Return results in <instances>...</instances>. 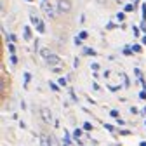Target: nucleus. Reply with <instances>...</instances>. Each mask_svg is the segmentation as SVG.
<instances>
[{
	"label": "nucleus",
	"instance_id": "obj_14",
	"mask_svg": "<svg viewBox=\"0 0 146 146\" xmlns=\"http://www.w3.org/2000/svg\"><path fill=\"white\" fill-rule=\"evenodd\" d=\"M134 11V5H132V4H127V5H125V12H132Z\"/></svg>",
	"mask_w": 146,
	"mask_h": 146
},
{
	"label": "nucleus",
	"instance_id": "obj_8",
	"mask_svg": "<svg viewBox=\"0 0 146 146\" xmlns=\"http://www.w3.org/2000/svg\"><path fill=\"white\" fill-rule=\"evenodd\" d=\"M49 144L51 146H59V143H58V139H56L54 136H51V137H49Z\"/></svg>",
	"mask_w": 146,
	"mask_h": 146
},
{
	"label": "nucleus",
	"instance_id": "obj_10",
	"mask_svg": "<svg viewBox=\"0 0 146 146\" xmlns=\"http://www.w3.org/2000/svg\"><path fill=\"white\" fill-rule=\"evenodd\" d=\"M30 19H31V23H33V24H38V23H40V19L37 18V16H33V14L30 16Z\"/></svg>",
	"mask_w": 146,
	"mask_h": 146
},
{
	"label": "nucleus",
	"instance_id": "obj_28",
	"mask_svg": "<svg viewBox=\"0 0 146 146\" xmlns=\"http://www.w3.org/2000/svg\"><path fill=\"white\" fill-rule=\"evenodd\" d=\"M51 89H52V91H58V85H56V84H52V82H51Z\"/></svg>",
	"mask_w": 146,
	"mask_h": 146
},
{
	"label": "nucleus",
	"instance_id": "obj_9",
	"mask_svg": "<svg viewBox=\"0 0 146 146\" xmlns=\"http://www.w3.org/2000/svg\"><path fill=\"white\" fill-rule=\"evenodd\" d=\"M37 30H38L40 33H44V31H45V24H44V23H42V21H40V23L37 24Z\"/></svg>",
	"mask_w": 146,
	"mask_h": 146
},
{
	"label": "nucleus",
	"instance_id": "obj_6",
	"mask_svg": "<svg viewBox=\"0 0 146 146\" xmlns=\"http://www.w3.org/2000/svg\"><path fill=\"white\" fill-rule=\"evenodd\" d=\"M23 33H24V38H26V40H30V38H31V31H30V26H24Z\"/></svg>",
	"mask_w": 146,
	"mask_h": 146
},
{
	"label": "nucleus",
	"instance_id": "obj_3",
	"mask_svg": "<svg viewBox=\"0 0 146 146\" xmlns=\"http://www.w3.org/2000/svg\"><path fill=\"white\" fill-rule=\"evenodd\" d=\"M42 11L47 14V18H54V16H56V11H54V7L51 5L47 0H44V2H42Z\"/></svg>",
	"mask_w": 146,
	"mask_h": 146
},
{
	"label": "nucleus",
	"instance_id": "obj_25",
	"mask_svg": "<svg viewBox=\"0 0 146 146\" xmlns=\"http://www.w3.org/2000/svg\"><path fill=\"white\" fill-rule=\"evenodd\" d=\"M80 38H82V40H84V38H87V31H82V33H80Z\"/></svg>",
	"mask_w": 146,
	"mask_h": 146
},
{
	"label": "nucleus",
	"instance_id": "obj_24",
	"mask_svg": "<svg viewBox=\"0 0 146 146\" xmlns=\"http://www.w3.org/2000/svg\"><path fill=\"white\" fill-rule=\"evenodd\" d=\"M132 31H134V37H139V30L136 28V26H134V28H132Z\"/></svg>",
	"mask_w": 146,
	"mask_h": 146
},
{
	"label": "nucleus",
	"instance_id": "obj_5",
	"mask_svg": "<svg viewBox=\"0 0 146 146\" xmlns=\"http://www.w3.org/2000/svg\"><path fill=\"white\" fill-rule=\"evenodd\" d=\"M40 56L44 58V61H45V59L49 58V56H51V51H49L47 47H44V49H40Z\"/></svg>",
	"mask_w": 146,
	"mask_h": 146
},
{
	"label": "nucleus",
	"instance_id": "obj_15",
	"mask_svg": "<svg viewBox=\"0 0 146 146\" xmlns=\"http://www.w3.org/2000/svg\"><path fill=\"white\" fill-rule=\"evenodd\" d=\"M117 19H118V21H123V19H125V14H123V12H118V14H117Z\"/></svg>",
	"mask_w": 146,
	"mask_h": 146
},
{
	"label": "nucleus",
	"instance_id": "obj_30",
	"mask_svg": "<svg viewBox=\"0 0 146 146\" xmlns=\"http://www.w3.org/2000/svg\"><path fill=\"white\" fill-rule=\"evenodd\" d=\"M106 0H98V4H105Z\"/></svg>",
	"mask_w": 146,
	"mask_h": 146
},
{
	"label": "nucleus",
	"instance_id": "obj_11",
	"mask_svg": "<svg viewBox=\"0 0 146 146\" xmlns=\"http://www.w3.org/2000/svg\"><path fill=\"white\" fill-rule=\"evenodd\" d=\"M71 143V139H70V136H68V132L64 130V144H70Z\"/></svg>",
	"mask_w": 146,
	"mask_h": 146
},
{
	"label": "nucleus",
	"instance_id": "obj_4",
	"mask_svg": "<svg viewBox=\"0 0 146 146\" xmlns=\"http://www.w3.org/2000/svg\"><path fill=\"white\" fill-rule=\"evenodd\" d=\"M40 115H42V120H44L45 123H51V122H52V113H51V110L42 108V110H40Z\"/></svg>",
	"mask_w": 146,
	"mask_h": 146
},
{
	"label": "nucleus",
	"instance_id": "obj_7",
	"mask_svg": "<svg viewBox=\"0 0 146 146\" xmlns=\"http://www.w3.org/2000/svg\"><path fill=\"white\" fill-rule=\"evenodd\" d=\"M40 146H51V144H49V137H47V136H42V139H40Z\"/></svg>",
	"mask_w": 146,
	"mask_h": 146
},
{
	"label": "nucleus",
	"instance_id": "obj_22",
	"mask_svg": "<svg viewBox=\"0 0 146 146\" xmlns=\"http://www.w3.org/2000/svg\"><path fill=\"white\" fill-rule=\"evenodd\" d=\"M91 68H92V70H94V71H98V70H99V64H98V63H94V64H92V66H91Z\"/></svg>",
	"mask_w": 146,
	"mask_h": 146
},
{
	"label": "nucleus",
	"instance_id": "obj_31",
	"mask_svg": "<svg viewBox=\"0 0 146 146\" xmlns=\"http://www.w3.org/2000/svg\"><path fill=\"white\" fill-rule=\"evenodd\" d=\"M141 146H146V143H144V141H143V143H141Z\"/></svg>",
	"mask_w": 146,
	"mask_h": 146
},
{
	"label": "nucleus",
	"instance_id": "obj_32",
	"mask_svg": "<svg viewBox=\"0 0 146 146\" xmlns=\"http://www.w3.org/2000/svg\"><path fill=\"white\" fill-rule=\"evenodd\" d=\"M26 2H31V0H26Z\"/></svg>",
	"mask_w": 146,
	"mask_h": 146
},
{
	"label": "nucleus",
	"instance_id": "obj_27",
	"mask_svg": "<svg viewBox=\"0 0 146 146\" xmlns=\"http://www.w3.org/2000/svg\"><path fill=\"white\" fill-rule=\"evenodd\" d=\"M105 129H108V130L111 132V130H113V125H110V123H106V125H105Z\"/></svg>",
	"mask_w": 146,
	"mask_h": 146
},
{
	"label": "nucleus",
	"instance_id": "obj_21",
	"mask_svg": "<svg viewBox=\"0 0 146 146\" xmlns=\"http://www.w3.org/2000/svg\"><path fill=\"white\" fill-rule=\"evenodd\" d=\"M75 44H77V45H82V38H80V37H77V38H75Z\"/></svg>",
	"mask_w": 146,
	"mask_h": 146
},
{
	"label": "nucleus",
	"instance_id": "obj_19",
	"mask_svg": "<svg viewBox=\"0 0 146 146\" xmlns=\"http://www.w3.org/2000/svg\"><path fill=\"white\" fill-rule=\"evenodd\" d=\"M132 51H134V52H141V45H137V44L132 45Z\"/></svg>",
	"mask_w": 146,
	"mask_h": 146
},
{
	"label": "nucleus",
	"instance_id": "obj_12",
	"mask_svg": "<svg viewBox=\"0 0 146 146\" xmlns=\"http://www.w3.org/2000/svg\"><path fill=\"white\" fill-rule=\"evenodd\" d=\"M80 136H82V130H80V129H77L75 132H73V137H75V139H78Z\"/></svg>",
	"mask_w": 146,
	"mask_h": 146
},
{
	"label": "nucleus",
	"instance_id": "obj_20",
	"mask_svg": "<svg viewBox=\"0 0 146 146\" xmlns=\"http://www.w3.org/2000/svg\"><path fill=\"white\" fill-rule=\"evenodd\" d=\"M143 21H146V4H143Z\"/></svg>",
	"mask_w": 146,
	"mask_h": 146
},
{
	"label": "nucleus",
	"instance_id": "obj_16",
	"mask_svg": "<svg viewBox=\"0 0 146 146\" xmlns=\"http://www.w3.org/2000/svg\"><path fill=\"white\" fill-rule=\"evenodd\" d=\"M84 129H85V130H91V129H92V123H91V122H85V123H84Z\"/></svg>",
	"mask_w": 146,
	"mask_h": 146
},
{
	"label": "nucleus",
	"instance_id": "obj_2",
	"mask_svg": "<svg viewBox=\"0 0 146 146\" xmlns=\"http://www.w3.org/2000/svg\"><path fill=\"white\" fill-rule=\"evenodd\" d=\"M45 63L49 64V66H54V68H58V66H61V64H63V59L59 58V56H56V54H51V56L45 59Z\"/></svg>",
	"mask_w": 146,
	"mask_h": 146
},
{
	"label": "nucleus",
	"instance_id": "obj_13",
	"mask_svg": "<svg viewBox=\"0 0 146 146\" xmlns=\"http://www.w3.org/2000/svg\"><path fill=\"white\" fill-rule=\"evenodd\" d=\"M84 52H85V54H89V56H96V51H94V49H85Z\"/></svg>",
	"mask_w": 146,
	"mask_h": 146
},
{
	"label": "nucleus",
	"instance_id": "obj_18",
	"mask_svg": "<svg viewBox=\"0 0 146 146\" xmlns=\"http://www.w3.org/2000/svg\"><path fill=\"white\" fill-rule=\"evenodd\" d=\"M110 115H111V117H115V118H120V117H118V111H117V110H111Z\"/></svg>",
	"mask_w": 146,
	"mask_h": 146
},
{
	"label": "nucleus",
	"instance_id": "obj_23",
	"mask_svg": "<svg viewBox=\"0 0 146 146\" xmlns=\"http://www.w3.org/2000/svg\"><path fill=\"white\" fill-rule=\"evenodd\" d=\"M123 54H125V56H130L132 51H130V49H123Z\"/></svg>",
	"mask_w": 146,
	"mask_h": 146
},
{
	"label": "nucleus",
	"instance_id": "obj_26",
	"mask_svg": "<svg viewBox=\"0 0 146 146\" xmlns=\"http://www.w3.org/2000/svg\"><path fill=\"white\" fill-rule=\"evenodd\" d=\"M139 99H146V92H144V91L139 94Z\"/></svg>",
	"mask_w": 146,
	"mask_h": 146
},
{
	"label": "nucleus",
	"instance_id": "obj_17",
	"mask_svg": "<svg viewBox=\"0 0 146 146\" xmlns=\"http://www.w3.org/2000/svg\"><path fill=\"white\" fill-rule=\"evenodd\" d=\"M59 85H61V87H64V85H66V78H64V77H63V78H59Z\"/></svg>",
	"mask_w": 146,
	"mask_h": 146
},
{
	"label": "nucleus",
	"instance_id": "obj_29",
	"mask_svg": "<svg viewBox=\"0 0 146 146\" xmlns=\"http://www.w3.org/2000/svg\"><path fill=\"white\" fill-rule=\"evenodd\" d=\"M141 42H143V44L146 45V37H143V40H141Z\"/></svg>",
	"mask_w": 146,
	"mask_h": 146
},
{
	"label": "nucleus",
	"instance_id": "obj_1",
	"mask_svg": "<svg viewBox=\"0 0 146 146\" xmlns=\"http://www.w3.org/2000/svg\"><path fill=\"white\" fill-rule=\"evenodd\" d=\"M58 12L59 14H68L71 11V2L70 0H58Z\"/></svg>",
	"mask_w": 146,
	"mask_h": 146
}]
</instances>
